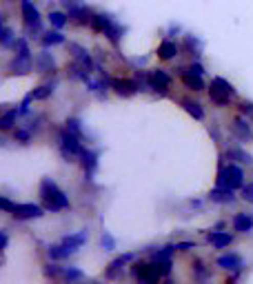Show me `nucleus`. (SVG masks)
Here are the masks:
<instances>
[{
  "instance_id": "nucleus-1",
  "label": "nucleus",
  "mask_w": 253,
  "mask_h": 284,
  "mask_svg": "<svg viewBox=\"0 0 253 284\" xmlns=\"http://www.w3.org/2000/svg\"><path fill=\"white\" fill-rule=\"evenodd\" d=\"M40 195H43L45 207L49 209V211H58V209H67V207H69L67 195L60 191V189L53 185L51 180H45L43 185H40Z\"/></svg>"
},
{
  "instance_id": "nucleus-2",
  "label": "nucleus",
  "mask_w": 253,
  "mask_h": 284,
  "mask_svg": "<svg viewBox=\"0 0 253 284\" xmlns=\"http://www.w3.org/2000/svg\"><path fill=\"white\" fill-rule=\"evenodd\" d=\"M218 185L220 187H229V189H240L244 185V173L242 169L236 165H229L226 169H222L218 175Z\"/></svg>"
},
{
  "instance_id": "nucleus-3",
  "label": "nucleus",
  "mask_w": 253,
  "mask_h": 284,
  "mask_svg": "<svg viewBox=\"0 0 253 284\" xmlns=\"http://www.w3.org/2000/svg\"><path fill=\"white\" fill-rule=\"evenodd\" d=\"M211 100L213 103H218L220 107H226L229 105V96L233 93V89H231V85L226 83V80H222V78H216L211 83Z\"/></svg>"
},
{
  "instance_id": "nucleus-4",
  "label": "nucleus",
  "mask_w": 253,
  "mask_h": 284,
  "mask_svg": "<svg viewBox=\"0 0 253 284\" xmlns=\"http://www.w3.org/2000/svg\"><path fill=\"white\" fill-rule=\"evenodd\" d=\"M78 138L80 136H76L73 131H62V136H60V149H62L65 158H71V155H80V153H82V147H80Z\"/></svg>"
},
{
  "instance_id": "nucleus-5",
  "label": "nucleus",
  "mask_w": 253,
  "mask_h": 284,
  "mask_svg": "<svg viewBox=\"0 0 253 284\" xmlns=\"http://www.w3.org/2000/svg\"><path fill=\"white\" fill-rule=\"evenodd\" d=\"M133 273L138 275L140 282H156L160 275H162L158 265H136L133 267Z\"/></svg>"
},
{
  "instance_id": "nucleus-6",
  "label": "nucleus",
  "mask_w": 253,
  "mask_h": 284,
  "mask_svg": "<svg viewBox=\"0 0 253 284\" xmlns=\"http://www.w3.org/2000/svg\"><path fill=\"white\" fill-rule=\"evenodd\" d=\"M11 213H13V218H18V220H31V218H40L43 209L38 205H16Z\"/></svg>"
},
{
  "instance_id": "nucleus-7",
  "label": "nucleus",
  "mask_w": 253,
  "mask_h": 284,
  "mask_svg": "<svg viewBox=\"0 0 253 284\" xmlns=\"http://www.w3.org/2000/svg\"><path fill=\"white\" fill-rule=\"evenodd\" d=\"M20 7H23V18H25L27 27H29V29H38V27H40V13H38V9L29 3V0H23Z\"/></svg>"
},
{
  "instance_id": "nucleus-8",
  "label": "nucleus",
  "mask_w": 253,
  "mask_h": 284,
  "mask_svg": "<svg viewBox=\"0 0 253 284\" xmlns=\"http://www.w3.org/2000/svg\"><path fill=\"white\" fill-rule=\"evenodd\" d=\"M169 85H171V78H169V73H166V71L158 69V71L151 73V89L153 91L164 93L166 89H169Z\"/></svg>"
},
{
  "instance_id": "nucleus-9",
  "label": "nucleus",
  "mask_w": 253,
  "mask_h": 284,
  "mask_svg": "<svg viewBox=\"0 0 253 284\" xmlns=\"http://www.w3.org/2000/svg\"><path fill=\"white\" fill-rule=\"evenodd\" d=\"M111 87L118 96H133V93L138 91V83H133V80H122V78H116L111 83Z\"/></svg>"
},
{
  "instance_id": "nucleus-10",
  "label": "nucleus",
  "mask_w": 253,
  "mask_h": 284,
  "mask_svg": "<svg viewBox=\"0 0 253 284\" xmlns=\"http://www.w3.org/2000/svg\"><path fill=\"white\" fill-rule=\"evenodd\" d=\"M129 260H133V253H126V255H120L118 260H113L111 265H109V269L104 271V275L109 280H113V278H118V273H120V269H122V265H126Z\"/></svg>"
},
{
  "instance_id": "nucleus-11",
  "label": "nucleus",
  "mask_w": 253,
  "mask_h": 284,
  "mask_svg": "<svg viewBox=\"0 0 253 284\" xmlns=\"http://www.w3.org/2000/svg\"><path fill=\"white\" fill-rule=\"evenodd\" d=\"M233 229L240 231V233L251 231V229H253V218H251V215H246V213H238L236 218H233Z\"/></svg>"
},
{
  "instance_id": "nucleus-12",
  "label": "nucleus",
  "mask_w": 253,
  "mask_h": 284,
  "mask_svg": "<svg viewBox=\"0 0 253 284\" xmlns=\"http://www.w3.org/2000/svg\"><path fill=\"white\" fill-rule=\"evenodd\" d=\"M182 83L189 87V89H196V91L204 89V83H202V78H200V73H193V71H184L182 73Z\"/></svg>"
},
{
  "instance_id": "nucleus-13",
  "label": "nucleus",
  "mask_w": 253,
  "mask_h": 284,
  "mask_svg": "<svg viewBox=\"0 0 253 284\" xmlns=\"http://www.w3.org/2000/svg\"><path fill=\"white\" fill-rule=\"evenodd\" d=\"M176 53H178V47H176V43H171V40H164V43L158 47V58L160 60H171Z\"/></svg>"
},
{
  "instance_id": "nucleus-14",
  "label": "nucleus",
  "mask_w": 253,
  "mask_h": 284,
  "mask_svg": "<svg viewBox=\"0 0 253 284\" xmlns=\"http://www.w3.org/2000/svg\"><path fill=\"white\" fill-rule=\"evenodd\" d=\"M209 198L213 200V202H233V189H229V187H224V189H213V191L209 193Z\"/></svg>"
},
{
  "instance_id": "nucleus-15",
  "label": "nucleus",
  "mask_w": 253,
  "mask_h": 284,
  "mask_svg": "<svg viewBox=\"0 0 253 284\" xmlns=\"http://www.w3.org/2000/svg\"><path fill=\"white\" fill-rule=\"evenodd\" d=\"M78 249H73V247H67V245H60V247H51L49 249V255L53 260H65V258H69L71 253H76Z\"/></svg>"
},
{
  "instance_id": "nucleus-16",
  "label": "nucleus",
  "mask_w": 253,
  "mask_h": 284,
  "mask_svg": "<svg viewBox=\"0 0 253 284\" xmlns=\"http://www.w3.org/2000/svg\"><path fill=\"white\" fill-rule=\"evenodd\" d=\"M209 240H211V245L216 249H224V247L231 245V235L229 233H220V231H213L209 235Z\"/></svg>"
},
{
  "instance_id": "nucleus-17",
  "label": "nucleus",
  "mask_w": 253,
  "mask_h": 284,
  "mask_svg": "<svg viewBox=\"0 0 253 284\" xmlns=\"http://www.w3.org/2000/svg\"><path fill=\"white\" fill-rule=\"evenodd\" d=\"M11 69H13V73H27V71H31V60H29V56H16V60H13V65H11Z\"/></svg>"
},
{
  "instance_id": "nucleus-18",
  "label": "nucleus",
  "mask_w": 253,
  "mask_h": 284,
  "mask_svg": "<svg viewBox=\"0 0 253 284\" xmlns=\"http://www.w3.org/2000/svg\"><path fill=\"white\" fill-rule=\"evenodd\" d=\"M69 9H71V20H76V23H89V20H91L89 9H87V7L73 5V7H69Z\"/></svg>"
},
{
  "instance_id": "nucleus-19",
  "label": "nucleus",
  "mask_w": 253,
  "mask_h": 284,
  "mask_svg": "<svg viewBox=\"0 0 253 284\" xmlns=\"http://www.w3.org/2000/svg\"><path fill=\"white\" fill-rule=\"evenodd\" d=\"M218 267H222V269H240V267H242V260H240L238 255H222V258H218Z\"/></svg>"
},
{
  "instance_id": "nucleus-20",
  "label": "nucleus",
  "mask_w": 253,
  "mask_h": 284,
  "mask_svg": "<svg viewBox=\"0 0 253 284\" xmlns=\"http://www.w3.org/2000/svg\"><path fill=\"white\" fill-rule=\"evenodd\" d=\"M182 105H184V109L189 111L193 118H198V120H202V118H204V111H202V107H200L198 103H193V100H184Z\"/></svg>"
},
{
  "instance_id": "nucleus-21",
  "label": "nucleus",
  "mask_w": 253,
  "mask_h": 284,
  "mask_svg": "<svg viewBox=\"0 0 253 284\" xmlns=\"http://www.w3.org/2000/svg\"><path fill=\"white\" fill-rule=\"evenodd\" d=\"M80 158H82V165H85L87 171H93V169H96V158H98V155L93 151H85V149H82Z\"/></svg>"
},
{
  "instance_id": "nucleus-22",
  "label": "nucleus",
  "mask_w": 253,
  "mask_h": 284,
  "mask_svg": "<svg viewBox=\"0 0 253 284\" xmlns=\"http://www.w3.org/2000/svg\"><path fill=\"white\" fill-rule=\"evenodd\" d=\"M16 118H18V111H7L3 118H0V129L7 131V129H11L13 123H16Z\"/></svg>"
},
{
  "instance_id": "nucleus-23",
  "label": "nucleus",
  "mask_w": 253,
  "mask_h": 284,
  "mask_svg": "<svg viewBox=\"0 0 253 284\" xmlns=\"http://www.w3.org/2000/svg\"><path fill=\"white\" fill-rule=\"evenodd\" d=\"M85 240H87V235H85V233H78V235H67V238L62 240V245L78 249V247H82V245H85Z\"/></svg>"
},
{
  "instance_id": "nucleus-24",
  "label": "nucleus",
  "mask_w": 253,
  "mask_h": 284,
  "mask_svg": "<svg viewBox=\"0 0 253 284\" xmlns=\"http://www.w3.org/2000/svg\"><path fill=\"white\" fill-rule=\"evenodd\" d=\"M43 43L49 47V45H60V43H65V36L60 31H51V33H45V38H43Z\"/></svg>"
},
{
  "instance_id": "nucleus-25",
  "label": "nucleus",
  "mask_w": 253,
  "mask_h": 284,
  "mask_svg": "<svg viewBox=\"0 0 253 284\" xmlns=\"http://www.w3.org/2000/svg\"><path fill=\"white\" fill-rule=\"evenodd\" d=\"M36 65H38L43 71H49V69H53V60H51V56H49V53H40V56H38V60H36Z\"/></svg>"
},
{
  "instance_id": "nucleus-26",
  "label": "nucleus",
  "mask_w": 253,
  "mask_h": 284,
  "mask_svg": "<svg viewBox=\"0 0 253 284\" xmlns=\"http://www.w3.org/2000/svg\"><path fill=\"white\" fill-rule=\"evenodd\" d=\"M226 155H229L231 160H238V162H251V155L240 151V149H229V153H226Z\"/></svg>"
},
{
  "instance_id": "nucleus-27",
  "label": "nucleus",
  "mask_w": 253,
  "mask_h": 284,
  "mask_svg": "<svg viewBox=\"0 0 253 284\" xmlns=\"http://www.w3.org/2000/svg\"><path fill=\"white\" fill-rule=\"evenodd\" d=\"M49 20H51L53 27H65L67 16H65V13H60V11H51V13H49Z\"/></svg>"
},
{
  "instance_id": "nucleus-28",
  "label": "nucleus",
  "mask_w": 253,
  "mask_h": 284,
  "mask_svg": "<svg viewBox=\"0 0 253 284\" xmlns=\"http://www.w3.org/2000/svg\"><path fill=\"white\" fill-rule=\"evenodd\" d=\"M236 131H238L242 138H251V129L246 127L244 120H236Z\"/></svg>"
},
{
  "instance_id": "nucleus-29",
  "label": "nucleus",
  "mask_w": 253,
  "mask_h": 284,
  "mask_svg": "<svg viewBox=\"0 0 253 284\" xmlns=\"http://www.w3.org/2000/svg\"><path fill=\"white\" fill-rule=\"evenodd\" d=\"M31 96L36 98V100H45V98H49V96H51V87H38V89L33 91Z\"/></svg>"
},
{
  "instance_id": "nucleus-30",
  "label": "nucleus",
  "mask_w": 253,
  "mask_h": 284,
  "mask_svg": "<svg viewBox=\"0 0 253 284\" xmlns=\"http://www.w3.org/2000/svg\"><path fill=\"white\" fill-rule=\"evenodd\" d=\"M65 278L67 280H82L85 275H82V271H80V269H65Z\"/></svg>"
},
{
  "instance_id": "nucleus-31",
  "label": "nucleus",
  "mask_w": 253,
  "mask_h": 284,
  "mask_svg": "<svg viewBox=\"0 0 253 284\" xmlns=\"http://www.w3.org/2000/svg\"><path fill=\"white\" fill-rule=\"evenodd\" d=\"M67 127H69V131H73L76 136H82V131H80V123H78V120L69 118V120H67Z\"/></svg>"
},
{
  "instance_id": "nucleus-32",
  "label": "nucleus",
  "mask_w": 253,
  "mask_h": 284,
  "mask_svg": "<svg viewBox=\"0 0 253 284\" xmlns=\"http://www.w3.org/2000/svg\"><path fill=\"white\" fill-rule=\"evenodd\" d=\"M11 43H13V38H11L9 27H3V47H11Z\"/></svg>"
},
{
  "instance_id": "nucleus-33",
  "label": "nucleus",
  "mask_w": 253,
  "mask_h": 284,
  "mask_svg": "<svg viewBox=\"0 0 253 284\" xmlns=\"http://www.w3.org/2000/svg\"><path fill=\"white\" fill-rule=\"evenodd\" d=\"M102 247L107 249V251H113V247H116V242H113V238H111L109 233L102 235Z\"/></svg>"
},
{
  "instance_id": "nucleus-34",
  "label": "nucleus",
  "mask_w": 253,
  "mask_h": 284,
  "mask_svg": "<svg viewBox=\"0 0 253 284\" xmlns=\"http://www.w3.org/2000/svg\"><path fill=\"white\" fill-rule=\"evenodd\" d=\"M62 273H65V269H60V267H53V265L47 267V275H49V278H51V275H53V278H58V275H62Z\"/></svg>"
},
{
  "instance_id": "nucleus-35",
  "label": "nucleus",
  "mask_w": 253,
  "mask_h": 284,
  "mask_svg": "<svg viewBox=\"0 0 253 284\" xmlns=\"http://www.w3.org/2000/svg\"><path fill=\"white\" fill-rule=\"evenodd\" d=\"M31 98H33V96H29V98H25V100H23V105H20V113H27V111H29V103H31Z\"/></svg>"
},
{
  "instance_id": "nucleus-36",
  "label": "nucleus",
  "mask_w": 253,
  "mask_h": 284,
  "mask_svg": "<svg viewBox=\"0 0 253 284\" xmlns=\"http://www.w3.org/2000/svg\"><path fill=\"white\" fill-rule=\"evenodd\" d=\"M189 71H193V73H200V76H202V73H204V67H202V65H200V63H193Z\"/></svg>"
},
{
  "instance_id": "nucleus-37",
  "label": "nucleus",
  "mask_w": 253,
  "mask_h": 284,
  "mask_svg": "<svg viewBox=\"0 0 253 284\" xmlns=\"http://www.w3.org/2000/svg\"><path fill=\"white\" fill-rule=\"evenodd\" d=\"M0 205H3L5 211H13V205H11V202L7 200V198H0Z\"/></svg>"
},
{
  "instance_id": "nucleus-38",
  "label": "nucleus",
  "mask_w": 253,
  "mask_h": 284,
  "mask_svg": "<svg viewBox=\"0 0 253 284\" xmlns=\"http://www.w3.org/2000/svg\"><path fill=\"white\" fill-rule=\"evenodd\" d=\"M193 267H196V271L200 273V278H206V271L202 269V262H193Z\"/></svg>"
},
{
  "instance_id": "nucleus-39",
  "label": "nucleus",
  "mask_w": 253,
  "mask_h": 284,
  "mask_svg": "<svg viewBox=\"0 0 253 284\" xmlns=\"http://www.w3.org/2000/svg\"><path fill=\"white\" fill-rule=\"evenodd\" d=\"M189 249H193L191 242H178V251H189Z\"/></svg>"
},
{
  "instance_id": "nucleus-40",
  "label": "nucleus",
  "mask_w": 253,
  "mask_h": 284,
  "mask_svg": "<svg viewBox=\"0 0 253 284\" xmlns=\"http://www.w3.org/2000/svg\"><path fill=\"white\" fill-rule=\"evenodd\" d=\"M244 200H253V185L244 187Z\"/></svg>"
},
{
  "instance_id": "nucleus-41",
  "label": "nucleus",
  "mask_w": 253,
  "mask_h": 284,
  "mask_svg": "<svg viewBox=\"0 0 253 284\" xmlns=\"http://www.w3.org/2000/svg\"><path fill=\"white\" fill-rule=\"evenodd\" d=\"M16 140L27 142V140H29V133H27V131H16Z\"/></svg>"
},
{
  "instance_id": "nucleus-42",
  "label": "nucleus",
  "mask_w": 253,
  "mask_h": 284,
  "mask_svg": "<svg viewBox=\"0 0 253 284\" xmlns=\"http://www.w3.org/2000/svg\"><path fill=\"white\" fill-rule=\"evenodd\" d=\"M242 111H244V113H249V116H253V105L244 103V105H242Z\"/></svg>"
},
{
  "instance_id": "nucleus-43",
  "label": "nucleus",
  "mask_w": 253,
  "mask_h": 284,
  "mask_svg": "<svg viewBox=\"0 0 253 284\" xmlns=\"http://www.w3.org/2000/svg\"><path fill=\"white\" fill-rule=\"evenodd\" d=\"M0 245H3V249L7 247V233H5V231L0 233Z\"/></svg>"
}]
</instances>
